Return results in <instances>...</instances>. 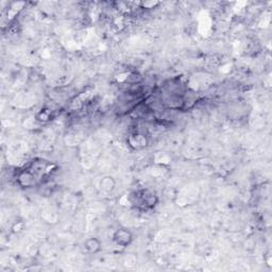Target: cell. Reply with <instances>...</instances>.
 <instances>
[{"label":"cell","instance_id":"5b68a950","mask_svg":"<svg viewBox=\"0 0 272 272\" xmlns=\"http://www.w3.org/2000/svg\"><path fill=\"white\" fill-rule=\"evenodd\" d=\"M84 248H85L86 252L88 253H97L101 249V244L97 238H89L84 243Z\"/></svg>","mask_w":272,"mask_h":272},{"label":"cell","instance_id":"277c9868","mask_svg":"<svg viewBox=\"0 0 272 272\" xmlns=\"http://www.w3.org/2000/svg\"><path fill=\"white\" fill-rule=\"evenodd\" d=\"M129 141H130V145L134 149H142V148H145L148 144L146 135L140 134V133H135V134L131 135V137H130V139H129Z\"/></svg>","mask_w":272,"mask_h":272},{"label":"cell","instance_id":"3957f363","mask_svg":"<svg viewBox=\"0 0 272 272\" xmlns=\"http://www.w3.org/2000/svg\"><path fill=\"white\" fill-rule=\"evenodd\" d=\"M113 242L120 247H128L133 242V234L128 229H118L114 232Z\"/></svg>","mask_w":272,"mask_h":272},{"label":"cell","instance_id":"6da1fadb","mask_svg":"<svg viewBox=\"0 0 272 272\" xmlns=\"http://www.w3.org/2000/svg\"><path fill=\"white\" fill-rule=\"evenodd\" d=\"M51 166L53 165L46 163L45 161L33 162L29 167L18 173V184L26 187V189L38 185L42 182V179H44L51 171Z\"/></svg>","mask_w":272,"mask_h":272},{"label":"cell","instance_id":"7a4b0ae2","mask_svg":"<svg viewBox=\"0 0 272 272\" xmlns=\"http://www.w3.org/2000/svg\"><path fill=\"white\" fill-rule=\"evenodd\" d=\"M130 202L141 211L153 210L159 203V198L155 192L149 190H139L131 193Z\"/></svg>","mask_w":272,"mask_h":272}]
</instances>
